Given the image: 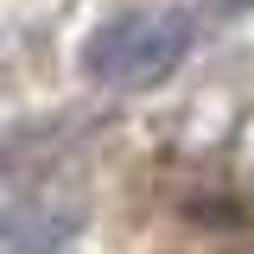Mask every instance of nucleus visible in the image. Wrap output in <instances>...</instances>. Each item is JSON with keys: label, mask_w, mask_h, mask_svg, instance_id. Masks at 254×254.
I'll return each mask as SVG.
<instances>
[{"label": "nucleus", "mask_w": 254, "mask_h": 254, "mask_svg": "<svg viewBox=\"0 0 254 254\" xmlns=\"http://www.w3.org/2000/svg\"><path fill=\"white\" fill-rule=\"evenodd\" d=\"M190 51V13L178 6H133L83 38V70L102 89H153Z\"/></svg>", "instance_id": "1"}]
</instances>
